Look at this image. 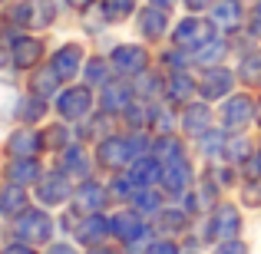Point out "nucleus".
Returning a JSON list of instances; mask_svg holds the SVG:
<instances>
[{"label": "nucleus", "mask_w": 261, "mask_h": 254, "mask_svg": "<svg viewBox=\"0 0 261 254\" xmlns=\"http://www.w3.org/2000/svg\"><path fill=\"white\" fill-rule=\"evenodd\" d=\"M149 155H155L162 165H169V162L185 159V146H182V139H178V135L159 132V139H152V146H149Z\"/></svg>", "instance_id": "nucleus-25"}, {"label": "nucleus", "mask_w": 261, "mask_h": 254, "mask_svg": "<svg viewBox=\"0 0 261 254\" xmlns=\"http://www.w3.org/2000/svg\"><path fill=\"white\" fill-rule=\"evenodd\" d=\"M109 70H113V63H106L102 57L86 60V66H83L86 86H106V83H109Z\"/></svg>", "instance_id": "nucleus-33"}, {"label": "nucleus", "mask_w": 261, "mask_h": 254, "mask_svg": "<svg viewBox=\"0 0 261 254\" xmlns=\"http://www.w3.org/2000/svg\"><path fill=\"white\" fill-rule=\"evenodd\" d=\"M40 178H43V168H40V162H37V155L33 159H13L10 165H7V182H13V185H37Z\"/></svg>", "instance_id": "nucleus-24"}, {"label": "nucleus", "mask_w": 261, "mask_h": 254, "mask_svg": "<svg viewBox=\"0 0 261 254\" xmlns=\"http://www.w3.org/2000/svg\"><path fill=\"white\" fill-rule=\"evenodd\" d=\"M57 231V221L46 215L43 208H27L17 215V224H13V235L17 241H27V244H46Z\"/></svg>", "instance_id": "nucleus-1"}, {"label": "nucleus", "mask_w": 261, "mask_h": 254, "mask_svg": "<svg viewBox=\"0 0 261 254\" xmlns=\"http://www.w3.org/2000/svg\"><path fill=\"white\" fill-rule=\"evenodd\" d=\"M10 63H13V60H10V50H4V46H0V70H7Z\"/></svg>", "instance_id": "nucleus-49"}, {"label": "nucleus", "mask_w": 261, "mask_h": 254, "mask_svg": "<svg viewBox=\"0 0 261 254\" xmlns=\"http://www.w3.org/2000/svg\"><path fill=\"white\" fill-rule=\"evenodd\" d=\"M37 10H40V13H33V26H46V23H53V17H57V7H53V0H40Z\"/></svg>", "instance_id": "nucleus-39"}, {"label": "nucleus", "mask_w": 261, "mask_h": 254, "mask_svg": "<svg viewBox=\"0 0 261 254\" xmlns=\"http://www.w3.org/2000/svg\"><path fill=\"white\" fill-rule=\"evenodd\" d=\"M146 254H178V244L172 238H159V241H152L146 248Z\"/></svg>", "instance_id": "nucleus-42"}, {"label": "nucleus", "mask_w": 261, "mask_h": 254, "mask_svg": "<svg viewBox=\"0 0 261 254\" xmlns=\"http://www.w3.org/2000/svg\"><path fill=\"white\" fill-rule=\"evenodd\" d=\"M198 93V79L189 76L185 70H175L166 76V99L175 102V106H185V102L192 99V96Z\"/></svg>", "instance_id": "nucleus-19"}, {"label": "nucleus", "mask_w": 261, "mask_h": 254, "mask_svg": "<svg viewBox=\"0 0 261 254\" xmlns=\"http://www.w3.org/2000/svg\"><path fill=\"white\" fill-rule=\"evenodd\" d=\"M10 60H13V66H17V70H33V66L43 60V40H40V37H27V33L13 37Z\"/></svg>", "instance_id": "nucleus-12"}, {"label": "nucleus", "mask_w": 261, "mask_h": 254, "mask_svg": "<svg viewBox=\"0 0 261 254\" xmlns=\"http://www.w3.org/2000/svg\"><path fill=\"white\" fill-rule=\"evenodd\" d=\"M152 7H159V10H172L175 7V0H149Z\"/></svg>", "instance_id": "nucleus-50"}, {"label": "nucleus", "mask_w": 261, "mask_h": 254, "mask_svg": "<svg viewBox=\"0 0 261 254\" xmlns=\"http://www.w3.org/2000/svg\"><path fill=\"white\" fill-rule=\"evenodd\" d=\"M245 165H248V178H261V146L251 152V159L245 162Z\"/></svg>", "instance_id": "nucleus-44"}, {"label": "nucleus", "mask_w": 261, "mask_h": 254, "mask_svg": "<svg viewBox=\"0 0 261 254\" xmlns=\"http://www.w3.org/2000/svg\"><path fill=\"white\" fill-rule=\"evenodd\" d=\"M96 99H93V86H66L63 93H57V112L66 122H83L89 119Z\"/></svg>", "instance_id": "nucleus-3"}, {"label": "nucleus", "mask_w": 261, "mask_h": 254, "mask_svg": "<svg viewBox=\"0 0 261 254\" xmlns=\"http://www.w3.org/2000/svg\"><path fill=\"white\" fill-rule=\"evenodd\" d=\"M37 198H40V205H46V208H63V205L73 198L70 175H63V172H57V175H43L37 182Z\"/></svg>", "instance_id": "nucleus-9"}, {"label": "nucleus", "mask_w": 261, "mask_h": 254, "mask_svg": "<svg viewBox=\"0 0 261 254\" xmlns=\"http://www.w3.org/2000/svg\"><path fill=\"white\" fill-rule=\"evenodd\" d=\"M258 119H261V102H258Z\"/></svg>", "instance_id": "nucleus-52"}, {"label": "nucleus", "mask_w": 261, "mask_h": 254, "mask_svg": "<svg viewBox=\"0 0 261 254\" xmlns=\"http://www.w3.org/2000/svg\"><path fill=\"white\" fill-rule=\"evenodd\" d=\"M212 37H215V26H212V20H202V17H185L172 30V43L185 53H195L198 46H205Z\"/></svg>", "instance_id": "nucleus-4"}, {"label": "nucleus", "mask_w": 261, "mask_h": 254, "mask_svg": "<svg viewBox=\"0 0 261 254\" xmlns=\"http://www.w3.org/2000/svg\"><path fill=\"white\" fill-rule=\"evenodd\" d=\"M46 254H80V251L73 248V244H63V241H57V244H50V248H46Z\"/></svg>", "instance_id": "nucleus-46"}, {"label": "nucleus", "mask_w": 261, "mask_h": 254, "mask_svg": "<svg viewBox=\"0 0 261 254\" xmlns=\"http://www.w3.org/2000/svg\"><path fill=\"white\" fill-rule=\"evenodd\" d=\"M136 10V0H99V13L106 23H122Z\"/></svg>", "instance_id": "nucleus-30"}, {"label": "nucleus", "mask_w": 261, "mask_h": 254, "mask_svg": "<svg viewBox=\"0 0 261 254\" xmlns=\"http://www.w3.org/2000/svg\"><path fill=\"white\" fill-rule=\"evenodd\" d=\"M13 112H17V93L10 83H0V122L10 119Z\"/></svg>", "instance_id": "nucleus-37"}, {"label": "nucleus", "mask_w": 261, "mask_h": 254, "mask_svg": "<svg viewBox=\"0 0 261 254\" xmlns=\"http://www.w3.org/2000/svg\"><path fill=\"white\" fill-rule=\"evenodd\" d=\"M89 254H119L116 248H106V244H99V248H89Z\"/></svg>", "instance_id": "nucleus-51"}, {"label": "nucleus", "mask_w": 261, "mask_h": 254, "mask_svg": "<svg viewBox=\"0 0 261 254\" xmlns=\"http://www.w3.org/2000/svg\"><path fill=\"white\" fill-rule=\"evenodd\" d=\"M155 224H159V231L178 235V231L189 228V211L185 208H162L159 215H155Z\"/></svg>", "instance_id": "nucleus-31"}, {"label": "nucleus", "mask_w": 261, "mask_h": 254, "mask_svg": "<svg viewBox=\"0 0 261 254\" xmlns=\"http://www.w3.org/2000/svg\"><path fill=\"white\" fill-rule=\"evenodd\" d=\"M166 30H169V10H159V7H146V10H139V33L149 40V43L162 40Z\"/></svg>", "instance_id": "nucleus-21"}, {"label": "nucleus", "mask_w": 261, "mask_h": 254, "mask_svg": "<svg viewBox=\"0 0 261 254\" xmlns=\"http://www.w3.org/2000/svg\"><path fill=\"white\" fill-rule=\"evenodd\" d=\"M109 63L119 76H139V73L149 70V53L146 46H136V43H119L113 53H109Z\"/></svg>", "instance_id": "nucleus-6"}, {"label": "nucleus", "mask_w": 261, "mask_h": 254, "mask_svg": "<svg viewBox=\"0 0 261 254\" xmlns=\"http://www.w3.org/2000/svg\"><path fill=\"white\" fill-rule=\"evenodd\" d=\"M106 202H109V188L96 178H83L80 188H73V208L80 215H96V211L106 208Z\"/></svg>", "instance_id": "nucleus-8"}, {"label": "nucleus", "mask_w": 261, "mask_h": 254, "mask_svg": "<svg viewBox=\"0 0 261 254\" xmlns=\"http://www.w3.org/2000/svg\"><path fill=\"white\" fill-rule=\"evenodd\" d=\"M126 175L136 182V188H155L162 182V162L155 155H139L133 165L126 168Z\"/></svg>", "instance_id": "nucleus-17"}, {"label": "nucleus", "mask_w": 261, "mask_h": 254, "mask_svg": "<svg viewBox=\"0 0 261 254\" xmlns=\"http://www.w3.org/2000/svg\"><path fill=\"white\" fill-rule=\"evenodd\" d=\"M238 231H242V211L231 202L215 205L205 218V241H228V238H238Z\"/></svg>", "instance_id": "nucleus-2"}, {"label": "nucleus", "mask_w": 261, "mask_h": 254, "mask_svg": "<svg viewBox=\"0 0 261 254\" xmlns=\"http://www.w3.org/2000/svg\"><path fill=\"white\" fill-rule=\"evenodd\" d=\"M133 89H136V99H146V102H152L159 93H166V79H162L159 73L146 70V73H139V76L133 79Z\"/></svg>", "instance_id": "nucleus-28"}, {"label": "nucleus", "mask_w": 261, "mask_h": 254, "mask_svg": "<svg viewBox=\"0 0 261 254\" xmlns=\"http://www.w3.org/2000/svg\"><path fill=\"white\" fill-rule=\"evenodd\" d=\"M66 142H70V129H66V126H53V129L43 132V146H53L57 152H63Z\"/></svg>", "instance_id": "nucleus-38"}, {"label": "nucleus", "mask_w": 261, "mask_h": 254, "mask_svg": "<svg viewBox=\"0 0 261 254\" xmlns=\"http://www.w3.org/2000/svg\"><path fill=\"white\" fill-rule=\"evenodd\" d=\"M178 126H182V132L185 135H202V132H208L212 129V109H208V102H185L182 106V119H178Z\"/></svg>", "instance_id": "nucleus-16"}, {"label": "nucleus", "mask_w": 261, "mask_h": 254, "mask_svg": "<svg viewBox=\"0 0 261 254\" xmlns=\"http://www.w3.org/2000/svg\"><path fill=\"white\" fill-rule=\"evenodd\" d=\"M109 224H113V238L119 244H139L142 238H146V221H142V211H116L113 218H109Z\"/></svg>", "instance_id": "nucleus-10"}, {"label": "nucleus", "mask_w": 261, "mask_h": 254, "mask_svg": "<svg viewBox=\"0 0 261 254\" xmlns=\"http://www.w3.org/2000/svg\"><path fill=\"white\" fill-rule=\"evenodd\" d=\"M212 254H248V244L238 241V238H228V241H218Z\"/></svg>", "instance_id": "nucleus-41"}, {"label": "nucleus", "mask_w": 261, "mask_h": 254, "mask_svg": "<svg viewBox=\"0 0 261 254\" xmlns=\"http://www.w3.org/2000/svg\"><path fill=\"white\" fill-rule=\"evenodd\" d=\"M0 4H4V0H0Z\"/></svg>", "instance_id": "nucleus-54"}, {"label": "nucleus", "mask_w": 261, "mask_h": 254, "mask_svg": "<svg viewBox=\"0 0 261 254\" xmlns=\"http://www.w3.org/2000/svg\"><path fill=\"white\" fill-rule=\"evenodd\" d=\"M0 254H37V251H33V244H27V241H13V244H7Z\"/></svg>", "instance_id": "nucleus-45"}, {"label": "nucleus", "mask_w": 261, "mask_h": 254, "mask_svg": "<svg viewBox=\"0 0 261 254\" xmlns=\"http://www.w3.org/2000/svg\"><path fill=\"white\" fill-rule=\"evenodd\" d=\"M198 139H202V146H198V149H202V155H205V159L225 155V132H218V129L212 132V129H208V132H202Z\"/></svg>", "instance_id": "nucleus-35"}, {"label": "nucleus", "mask_w": 261, "mask_h": 254, "mask_svg": "<svg viewBox=\"0 0 261 254\" xmlns=\"http://www.w3.org/2000/svg\"><path fill=\"white\" fill-rule=\"evenodd\" d=\"M76 241L86 244V248H99V244H106V238L113 235V224H109V218L102 215V211H96V215H80V224H76Z\"/></svg>", "instance_id": "nucleus-11"}, {"label": "nucleus", "mask_w": 261, "mask_h": 254, "mask_svg": "<svg viewBox=\"0 0 261 254\" xmlns=\"http://www.w3.org/2000/svg\"><path fill=\"white\" fill-rule=\"evenodd\" d=\"M238 79L245 86H261V50H248L238 63Z\"/></svg>", "instance_id": "nucleus-29"}, {"label": "nucleus", "mask_w": 261, "mask_h": 254, "mask_svg": "<svg viewBox=\"0 0 261 254\" xmlns=\"http://www.w3.org/2000/svg\"><path fill=\"white\" fill-rule=\"evenodd\" d=\"M231 89H235V73L225 66H205V73L198 76V96L205 102L225 99V96H231Z\"/></svg>", "instance_id": "nucleus-7"}, {"label": "nucleus", "mask_w": 261, "mask_h": 254, "mask_svg": "<svg viewBox=\"0 0 261 254\" xmlns=\"http://www.w3.org/2000/svg\"><path fill=\"white\" fill-rule=\"evenodd\" d=\"M242 198H245V205H261V178H248V182L242 185Z\"/></svg>", "instance_id": "nucleus-40"}, {"label": "nucleus", "mask_w": 261, "mask_h": 254, "mask_svg": "<svg viewBox=\"0 0 261 254\" xmlns=\"http://www.w3.org/2000/svg\"><path fill=\"white\" fill-rule=\"evenodd\" d=\"M185 254H198V251H185Z\"/></svg>", "instance_id": "nucleus-53"}, {"label": "nucleus", "mask_w": 261, "mask_h": 254, "mask_svg": "<svg viewBox=\"0 0 261 254\" xmlns=\"http://www.w3.org/2000/svg\"><path fill=\"white\" fill-rule=\"evenodd\" d=\"M192 182H195V172H192L189 159H178V162H169V165H162V188L169 191V195H185V191H192Z\"/></svg>", "instance_id": "nucleus-14"}, {"label": "nucleus", "mask_w": 261, "mask_h": 254, "mask_svg": "<svg viewBox=\"0 0 261 254\" xmlns=\"http://www.w3.org/2000/svg\"><path fill=\"white\" fill-rule=\"evenodd\" d=\"M60 83H63V76L53 70V63H46V66H40V70L30 76V93L43 96V99H53V93L60 89Z\"/></svg>", "instance_id": "nucleus-26"}, {"label": "nucleus", "mask_w": 261, "mask_h": 254, "mask_svg": "<svg viewBox=\"0 0 261 254\" xmlns=\"http://www.w3.org/2000/svg\"><path fill=\"white\" fill-rule=\"evenodd\" d=\"M133 99H136V89L126 86V83H106L99 93V106L106 116H122Z\"/></svg>", "instance_id": "nucleus-18"}, {"label": "nucleus", "mask_w": 261, "mask_h": 254, "mask_svg": "<svg viewBox=\"0 0 261 254\" xmlns=\"http://www.w3.org/2000/svg\"><path fill=\"white\" fill-rule=\"evenodd\" d=\"M60 172L83 182V178H89V172H93V162H89V155L80 146H66L63 155H60Z\"/></svg>", "instance_id": "nucleus-22"}, {"label": "nucleus", "mask_w": 261, "mask_h": 254, "mask_svg": "<svg viewBox=\"0 0 261 254\" xmlns=\"http://www.w3.org/2000/svg\"><path fill=\"white\" fill-rule=\"evenodd\" d=\"M248 33H251L255 40H261V4L251 10V17H248Z\"/></svg>", "instance_id": "nucleus-43"}, {"label": "nucleus", "mask_w": 261, "mask_h": 254, "mask_svg": "<svg viewBox=\"0 0 261 254\" xmlns=\"http://www.w3.org/2000/svg\"><path fill=\"white\" fill-rule=\"evenodd\" d=\"M46 109H50V106H46L43 96L30 93V96H23V99H17V112H13V116H17L23 126H33V122H40L46 116Z\"/></svg>", "instance_id": "nucleus-27"}, {"label": "nucleus", "mask_w": 261, "mask_h": 254, "mask_svg": "<svg viewBox=\"0 0 261 254\" xmlns=\"http://www.w3.org/2000/svg\"><path fill=\"white\" fill-rule=\"evenodd\" d=\"M27 208H30V195H27L23 185H13V182L0 185V215L17 218L20 211H27Z\"/></svg>", "instance_id": "nucleus-23"}, {"label": "nucleus", "mask_w": 261, "mask_h": 254, "mask_svg": "<svg viewBox=\"0 0 261 254\" xmlns=\"http://www.w3.org/2000/svg\"><path fill=\"white\" fill-rule=\"evenodd\" d=\"M133 205H136V211H155V215H159V211H162L159 185H155V188H139L133 195Z\"/></svg>", "instance_id": "nucleus-34"}, {"label": "nucleus", "mask_w": 261, "mask_h": 254, "mask_svg": "<svg viewBox=\"0 0 261 254\" xmlns=\"http://www.w3.org/2000/svg\"><path fill=\"white\" fill-rule=\"evenodd\" d=\"M7 152L13 159H33L43 152V132H37L33 126H20L17 132L7 139Z\"/></svg>", "instance_id": "nucleus-13"}, {"label": "nucleus", "mask_w": 261, "mask_h": 254, "mask_svg": "<svg viewBox=\"0 0 261 254\" xmlns=\"http://www.w3.org/2000/svg\"><path fill=\"white\" fill-rule=\"evenodd\" d=\"M225 50H228V46H225V40L222 37H212L205 46H198V50L192 53V60H195V63H202V66H218V63H222V57H225Z\"/></svg>", "instance_id": "nucleus-32"}, {"label": "nucleus", "mask_w": 261, "mask_h": 254, "mask_svg": "<svg viewBox=\"0 0 261 254\" xmlns=\"http://www.w3.org/2000/svg\"><path fill=\"white\" fill-rule=\"evenodd\" d=\"M66 4H70L73 10H80V13H83V10H89V7L96 4V0H66Z\"/></svg>", "instance_id": "nucleus-48"}, {"label": "nucleus", "mask_w": 261, "mask_h": 254, "mask_svg": "<svg viewBox=\"0 0 261 254\" xmlns=\"http://www.w3.org/2000/svg\"><path fill=\"white\" fill-rule=\"evenodd\" d=\"M50 63H53V70H57L63 79H73V76H80V70L86 66V53H83L80 43H63L57 53H53Z\"/></svg>", "instance_id": "nucleus-15"}, {"label": "nucleus", "mask_w": 261, "mask_h": 254, "mask_svg": "<svg viewBox=\"0 0 261 254\" xmlns=\"http://www.w3.org/2000/svg\"><path fill=\"white\" fill-rule=\"evenodd\" d=\"M185 7H189V10H208L212 0H185Z\"/></svg>", "instance_id": "nucleus-47"}, {"label": "nucleus", "mask_w": 261, "mask_h": 254, "mask_svg": "<svg viewBox=\"0 0 261 254\" xmlns=\"http://www.w3.org/2000/svg\"><path fill=\"white\" fill-rule=\"evenodd\" d=\"M208 20L218 33H235L242 26V7H238V0H222V4L212 7Z\"/></svg>", "instance_id": "nucleus-20"}, {"label": "nucleus", "mask_w": 261, "mask_h": 254, "mask_svg": "<svg viewBox=\"0 0 261 254\" xmlns=\"http://www.w3.org/2000/svg\"><path fill=\"white\" fill-rule=\"evenodd\" d=\"M251 152H255V149L248 146L245 135H238V139H225V159H228V162H248Z\"/></svg>", "instance_id": "nucleus-36"}, {"label": "nucleus", "mask_w": 261, "mask_h": 254, "mask_svg": "<svg viewBox=\"0 0 261 254\" xmlns=\"http://www.w3.org/2000/svg\"><path fill=\"white\" fill-rule=\"evenodd\" d=\"M258 116V106L255 99H251L248 93H238V96H228L222 106V122L228 132H242V129H248L251 122H255Z\"/></svg>", "instance_id": "nucleus-5"}]
</instances>
